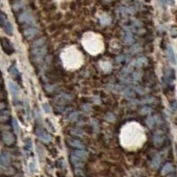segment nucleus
I'll return each mask as SVG.
<instances>
[{
	"label": "nucleus",
	"mask_w": 177,
	"mask_h": 177,
	"mask_svg": "<svg viewBox=\"0 0 177 177\" xmlns=\"http://www.w3.org/2000/svg\"><path fill=\"white\" fill-rule=\"evenodd\" d=\"M25 145H26V147L28 148V150H31V149H32V142H31V139L27 138L26 141H25Z\"/></svg>",
	"instance_id": "nucleus-25"
},
{
	"label": "nucleus",
	"mask_w": 177,
	"mask_h": 177,
	"mask_svg": "<svg viewBox=\"0 0 177 177\" xmlns=\"http://www.w3.org/2000/svg\"><path fill=\"white\" fill-rule=\"evenodd\" d=\"M123 133L131 135L130 137L121 140V141H123L124 144H127L128 146L135 145L136 143H141L143 141V137L144 138V134L143 133L142 128H140L139 125L135 124V123L127 125L123 130Z\"/></svg>",
	"instance_id": "nucleus-1"
},
{
	"label": "nucleus",
	"mask_w": 177,
	"mask_h": 177,
	"mask_svg": "<svg viewBox=\"0 0 177 177\" xmlns=\"http://www.w3.org/2000/svg\"><path fill=\"white\" fill-rule=\"evenodd\" d=\"M29 171H30L31 173H34V172L36 171V165H35L34 162H31V163L29 164Z\"/></svg>",
	"instance_id": "nucleus-26"
},
{
	"label": "nucleus",
	"mask_w": 177,
	"mask_h": 177,
	"mask_svg": "<svg viewBox=\"0 0 177 177\" xmlns=\"http://www.w3.org/2000/svg\"><path fill=\"white\" fill-rule=\"evenodd\" d=\"M0 162H1L4 166H9L11 163L10 155L6 151H2L1 154H0Z\"/></svg>",
	"instance_id": "nucleus-11"
},
{
	"label": "nucleus",
	"mask_w": 177,
	"mask_h": 177,
	"mask_svg": "<svg viewBox=\"0 0 177 177\" xmlns=\"http://www.w3.org/2000/svg\"><path fill=\"white\" fill-rule=\"evenodd\" d=\"M0 46H1L3 52L7 55H12L14 53V47L12 42L7 37H0Z\"/></svg>",
	"instance_id": "nucleus-5"
},
{
	"label": "nucleus",
	"mask_w": 177,
	"mask_h": 177,
	"mask_svg": "<svg viewBox=\"0 0 177 177\" xmlns=\"http://www.w3.org/2000/svg\"><path fill=\"white\" fill-rule=\"evenodd\" d=\"M9 118V113H7V111H4L2 113H0V122H4L6 121Z\"/></svg>",
	"instance_id": "nucleus-18"
},
{
	"label": "nucleus",
	"mask_w": 177,
	"mask_h": 177,
	"mask_svg": "<svg viewBox=\"0 0 177 177\" xmlns=\"http://www.w3.org/2000/svg\"><path fill=\"white\" fill-rule=\"evenodd\" d=\"M100 22L103 25H107V24H109L111 22V18L108 15H103L100 18Z\"/></svg>",
	"instance_id": "nucleus-19"
},
{
	"label": "nucleus",
	"mask_w": 177,
	"mask_h": 177,
	"mask_svg": "<svg viewBox=\"0 0 177 177\" xmlns=\"http://www.w3.org/2000/svg\"><path fill=\"white\" fill-rule=\"evenodd\" d=\"M9 73H10L11 76H13L15 79L20 76V73H19L18 69L16 68V67H14V66H13L9 68Z\"/></svg>",
	"instance_id": "nucleus-16"
},
{
	"label": "nucleus",
	"mask_w": 177,
	"mask_h": 177,
	"mask_svg": "<svg viewBox=\"0 0 177 177\" xmlns=\"http://www.w3.org/2000/svg\"><path fill=\"white\" fill-rule=\"evenodd\" d=\"M2 139L6 145H13L15 143V136L9 131H6L2 134Z\"/></svg>",
	"instance_id": "nucleus-8"
},
{
	"label": "nucleus",
	"mask_w": 177,
	"mask_h": 177,
	"mask_svg": "<svg viewBox=\"0 0 177 177\" xmlns=\"http://www.w3.org/2000/svg\"><path fill=\"white\" fill-rule=\"evenodd\" d=\"M161 162V158L159 155H157L153 158L152 161H151V167L152 168H158L159 166V164Z\"/></svg>",
	"instance_id": "nucleus-15"
},
{
	"label": "nucleus",
	"mask_w": 177,
	"mask_h": 177,
	"mask_svg": "<svg viewBox=\"0 0 177 177\" xmlns=\"http://www.w3.org/2000/svg\"><path fill=\"white\" fill-rule=\"evenodd\" d=\"M2 81H3V79H2V77H1V75H0V83L2 82Z\"/></svg>",
	"instance_id": "nucleus-27"
},
{
	"label": "nucleus",
	"mask_w": 177,
	"mask_h": 177,
	"mask_svg": "<svg viewBox=\"0 0 177 177\" xmlns=\"http://www.w3.org/2000/svg\"><path fill=\"white\" fill-rule=\"evenodd\" d=\"M163 140H164V136H163V135H161L160 133H158V134H156L155 135V137H154V142L158 144V143H162L163 142Z\"/></svg>",
	"instance_id": "nucleus-20"
},
{
	"label": "nucleus",
	"mask_w": 177,
	"mask_h": 177,
	"mask_svg": "<svg viewBox=\"0 0 177 177\" xmlns=\"http://www.w3.org/2000/svg\"><path fill=\"white\" fill-rule=\"evenodd\" d=\"M67 142L73 147H76V148H79V149H83L84 148V144L82 143V142H81L79 140L73 139V138H68Z\"/></svg>",
	"instance_id": "nucleus-13"
},
{
	"label": "nucleus",
	"mask_w": 177,
	"mask_h": 177,
	"mask_svg": "<svg viewBox=\"0 0 177 177\" xmlns=\"http://www.w3.org/2000/svg\"><path fill=\"white\" fill-rule=\"evenodd\" d=\"M43 110L45 113H51V112H52V108L49 105V104H47V103L43 104Z\"/></svg>",
	"instance_id": "nucleus-22"
},
{
	"label": "nucleus",
	"mask_w": 177,
	"mask_h": 177,
	"mask_svg": "<svg viewBox=\"0 0 177 177\" xmlns=\"http://www.w3.org/2000/svg\"><path fill=\"white\" fill-rule=\"evenodd\" d=\"M38 32L37 28H36L35 26H29L26 29H24L23 30V35L25 36V37L27 38H31L33 37H35Z\"/></svg>",
	"instance_id": "nucleus-9"
},
{
	"label": "nucleus",
	"mask_w": 177,
	"mask_h": 177,
	"mask_svg": "<svg viewBox=\"0 0 177 177\" xmlns=\"http://www.w3.org/2000/svg\"><path fill=\"white\" fill-rule=\"evenodd\" d=\"M166 55H167V58H168L169 61H170L172 64H175V63H176L174 52H173V47H172L171 45H168V46H167V49H166Z\"/></svg>",
	"instance_id": "nucleus-12"
},
{
	"label": "nucleus",
	"mask_w": 177,
	"mask_h": 177,
	"mask_svg": "<svg viewBox=\"0 0 177 177\" xmlns=\"http://www.w3.org/2000/svg\"><path fill=\"white\" fill-rule=\"evenodd\" d=\"M124 40H125V42L126 43H128V44H130V43H132L133 42V37H132V34L131 33H129V32H128V33H126L125 34V37H124Z\"/></svg>",
	"instance_id": "nucleus-21"
},
{
	"label": "nucleus",
	"mask_w": 177,
	"mask_h": 177,
	"mask_svg": "<svg viewBox=\"0 0 177 177\" xmlns=\"http://www.w3.org/2000/svg\"><path fill=\"white\" fill-rule=\"evenodd\" d=\"M8 86H9V90H10V92H11V94L13 95V97H19V95H20V93H21L20 87H19L16 83H14V82H8Z\"/></svg>",
	"instance_id": "nucleus-10"
},
{
	"label": "nucleus",
	"mask_w": 177,
	"mask_h": 177,
	"mask_svg": "<svg viewBox=\"0 0 177 177\" xmlns=\"http://www.w3.org/2000/svg\"><path fill=\"white\" fill-rule=\"evenodd\" d=\"M74 154L75 155V156H77L79 158H81L82 160H83L86 157H87V152L85 151V150H76V151H75L74 152Z\"/></svg>",
	"instance_id": "nucleus-17"
},
{
	"label": "nucleus",
	"mask_w": 177,
	"mask_h": 177,
	"mask_svg": "<svg viewBox=\"0 0 177 177\" xmlns=\"http://www.w3.org/2000/svg\"><path fill=\"white\" fill-rule=\"evenodd\" d=\"M63 61L65 65L68 67H76L81 64L82 56L78 52L73 48H70L64 52L63 53Z\"/></svg>",
	"instance_id": "nucleus-2"
},
{
	"label": "nucleus",
	"mask_w": 177,
	"mask_h": 177,
	"mask_svg": "<svg viewBox=\"0 0 177 177\" xmlns=\"http://www.w3.org/2000/svg\"><path fill=\"white\" fill-rule=\"evenodd\" d=\"M173 165H172L171 163H166V164L163 166V168H162V170H161V173H162L163 175H166V174L171 173V172L173 171Z\"/></svg>",
	"instance_id": "nucleus-14"
},
{
	"label": "nucleus",
	"mask_w": 177,
	"mask_h": 177,
	"mask_svg": "<svg viewBox=\"0 0 177 177\" xmlns=\"http://www.w3.org/2000/svg\"><path fill=\"white\" fill-rule=\"evenodd\" d=\"M18 21H20V23L27 24L29 26H32V24L35 21L34 17L32 16V14L29 12H28V11H25V12L21 13L18 16Z\"/></svg>",
	"instance_id": "nucleus-6"
},
{
	"label": "nucleus",
	"mask_w": 177,
	"mask_h": 177,
	"mask_svg": "<svg viewBox=\"0 0 177 177\" xmlns=\"http://www.w3.org/2000/svg\"><path fill=\"white\" fill-rule=\"evenodd\" d=\"M36 135L41 141H43L44 143H49V142L52 141L51 135H49L46 131H44L42 128H37V131H36Z\"/></svg>",
	"instance_id": "nucleus-7"
},
{
	"label": "nucleus",
	"mask_w": 177,
	"mask_h": 177,
	"mask_svg": "<svg viewBox=\"0 0 177 177\" xmlns=\"http://www.w3.org/2000/svg\"><path fill=\"white\" fill-rule=\"evenodd\" d=\"M0 27L3 29V30L8 35V36H12L14 34V28L12 23L10 22L7 15L0 11Z\"/></svg>",
	"instance_id": "nucleus-4"
},
{
	"label": "nucleus",
	"mask_w": 177,
	"mask_h": 177,
	"mask_svg": "<svg viewBox=\"0 0 177 177\" xmlns=\"http://www.w3.org/2000/svg\"><path fill=\"white\" fill-rule=\"evenodd\" d=\"M31 52H32V55H33L34 59L37 62L41 61L46 53L45 40L44 38H40V39L37 40L36 42H34L32 48H31Z\"/></svg>",
	"instance_id": "nucleus-3"
},
{
	"label": "nucleus",
	"mask_w": 177,
	"mask_h": 177,
	"mask_svg": "<svg viewBox=\"0 0 177 177\" xmlns=\"http://www.w3.org/2000/svg\"><path fill=\"white\" fill-rule=\"evenodd\" d=\"M13 127H14V128L16 133L20 132V127H19V124H18V122H17V120L15 119L13 120Z\"/></svg>",
	"instance_id": "nucleus-24"
},
{
	"label": "nucleus",
	"mask_w": 177,
	"mask_h": 177,
	"mask_svg": "<svg viewBox=\"0 0 177 177\" xmlns=\"http://www.w3.org/2000/svg\"><path fill=\"white\" fill-rule=\"evenodd\" d=\"M135 63V65H137V67H141V66H143L144 63H146V59H144V58H140V59H138Z\"/></svg>",
	"instance_id": "nucleus-23"
}]
</instances>
